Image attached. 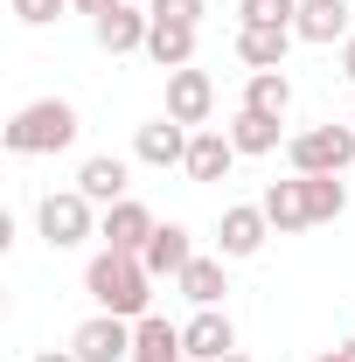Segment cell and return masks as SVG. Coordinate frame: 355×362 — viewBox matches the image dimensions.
<instances>
[{
	"label": "cell",
	"mask_w": 355,
	"mask_h": 362,
	"mask_svg": "<svg viewBox=\"0 0 355 362\" xmlns=\"http://www.w3.org/2000/svg\"><path fill=\"white\" fill-rule=\"evenodd\" d=\"M84 293L98 300V314H119V320H146L153 314V272L133 251H98L84 265Z\"/></svg>",
	"instance_id": "1"
},
{
	"label": "cell",
	"mask_w": 355,
	"mask_h": 362,
	"mask_svg": "<svg viewBox=\"0 0 355 362\" xmlns=\"http://www.w3.org/2000/svg\"><path fill=\"white\" fill-rule=\"evenodd\" d=\"M7 153H21V160H35V153H63L70 139H77V112L63 105V98H35V105H21L14 119H7Z\"/></svg>",
	"instance_id": "2"
},
{
	"label": "cell",
	"mask_w": 355,
	"mask_h": 362,
	"mask_svg": "<svg viewBox=\"0 0 355 362\" xmlns=\"http://www.w3.org/2000/svg\"><path fill=\"white\" fill-rule=\"evenodd\" d=\"M293 175H349L355 168V126H307L286 139Z\"/></svg>",
	"instance_id": "3"
},
{
	"label": "cell",
	"mask_w": 355,
	"mask_h": 362,
	"mask_svg": "<svg viewBox=\"0 0 355 362\" xmlns=\"http://www.w3.org/2000/svg\"><path fill=\"white\" fill-rule=\"evenodd\" d=\"M91 209H98V202H91L84 188H63V195H56V188H49L42 202H35V223H42V237H49V251H77V244H84L91 230Z\"/></svg>",
	"instance_id": "4"
},
{
	"label": "cell",
	"mask_w": 355,
	"mask_h": 362,
	"mask_svg": "<svg viewBox=\"0 0 355 362\" xmlns=\"http://www.w3.org/2000/svg\"><path fill=\"white\" fill-rule=\"evenodd\" d=\"M209 112H216V84H209V70H168V119H181L188 133H202L209 126Z\"/></svg>",
	"instance_id": "5"
},
{
	"label": "cell",
	"mask_w": 355,
	"mask_h": 362,
	"mask_svg": "<svg viewBox=\"0 0 355 362\" xmlns=\"http://www.w3.org/2000/svg\"><path fill=\"white\" fill-rule=\"evenodd\" d=\"M77 362H133V320L119 314H91L77 334H70Z\"/></svg>",
	"instance_id": "6"
},
{
	"label": "cell",
	"mask_w": 355,
	"mask_h": 362,
	"mask_svg": "<svg viewBox=\"0 0 355 362\" xmlns=\"http://www.w3.org/2000/svg\"><path fill=\"white\" fill-rule=\"evenodd\" d=\"M265 237H272L265 202H237V209H223V223H216V251L223 258H258Z\"/></svg>",
	"instance_id": "7"
},
{
	"label": "cell",
	"mask_w": 355,
	"mask_h": 362,
	"mask_svg": "<svg viewBox=\"0 0 355 362\" xmlns=\"http://www.w3.org/2000/svg\"><path fill=\"white\" fill-rule=\"evenodd\" d=\"M181 341H188V362H223L237 356V327L223 307H195V320H181Z\"/></svg>",
	"instance_id": "8"
},
{
	"label": "cell",
	"mask_w": 355,
	"mask_h": 362,
	"mask_svg": "<svg viewBox=\"0 0 355 362\" xmlns=\"http://www.w3.org/2000/svg\"><path fill=\"white\" fill-rule=\"evenodd\" d=\"M188 139L195 133L161 112V119H146V126L133 133V160H146V168H181V160H188Z\"/></svg>",
	"instance_id": "9"
},
{
	"label": "cell",
	"mask_w": 355,
	"mask_h": 362,
	"mask_svg": "<svg viewBox=\"0 0 355 362\" xmlns=\"http://www.w3.org/2000/svg\"><path fill=\"white\" fill-rule=\"evenodd\" d=\"M153 209H146V202H133V195H126V202H112V209H105V223H98V237H105V251H146V237H153Z\"/></svg>",
	"instance_id": "10"
},
{
	"label": "cell",
	"mask_w": 355,
	"mask_h": 362,
	"mask_svg": "<svg viewBox=\"0 0 355 362\" xmlns=\"http://www.w3.org/2000/svg\"><path fill=\"white\" fill-rule=\"evenodd\" d=\"M91 28H98V49H105V56H133V49H146V35H153V14L119 0V7H112V14H98Z\"/></svg>",
	"instance_id": "11"
},
{
	"label": "cell",
	"mask_w": 355,
	"mask_h": 362,
	"mask_svg": "<svg viewBox=\"0 0 355 362\" xmlns=\"http://www.w3.org/2000/svg\"><path fill=\"white\" fill-rule=\"evenodd\" d=\"M293 35L313 49H327V42H349L355 28H349V0H300V21H293Z\"/></svg>",
	"instance_id": "12"
},
{
	"label": "cell",
	"mask_w": 355,
	"mask_h": 362,
	"mask_svg": "<svg viewBox=\"0 0 355 362\" xmlns=\"http://www.w3.org/2000/svg\"><path fill=\"white\" fill-rule=\"evenodd\" d=\"M139 258H146L153 279H181V272L195 265V244H188V230H181V223H161L153 237H146V251H139Z\"/></svg>",
	"instance_id": "13"
},
{
	"label": "cell",
	"mask_w": 355,
	"mask_h": 362,
	"mask_svg": "<svg viewBox=\"0 0 355 362\" xmlns=\"http://www.w3.org/2000/svg\"><path fill=\"white\" fill-rule=\"evenodd\" d=\"M133 362H188L181 327H175V320H161V314L133 320Z\"/></svg>",
	"instance_id": "14"
},
{
	"label": "cell",
	"mask_w": 355,
	"mask_h": 362,
	"mask_svg": "<svg viewBox=\"0 0 355 362\" xmlns=\"http://www.w3.org/2000/svg\"><path fill=\"white\" fill-rule=\"evenodd\" d=\"M265 216H272V230H313V209H307V175H293V181H272L265 195Z\"/></svg>",
	"instance_id": "15"
},
{
	"label": "cell",
	"mask_w": 355,
	"mask_h": 362,
	"mask_svg": "<svg viewBox=\"0 0 355 362\" xmlns=\"http://www.w3.org/2000/svg\"><path fill=\"white\" fill-rule=\"evenodd\" d=\"M230 160H237L230 133H209V126H202V133L188 139V160H181V168H188V181H223V175H230Z\"/></svg>",
	"instance_id": "16"
},
{
	"label": "cell",
	"mask_w": 355,
	"mask_h": 362,
	"mask_svg": "<svg viewBox=\"0 0 355 362\" xmlns=\"http://www.w3.org/2000/svg\"><path fill=\"white\" fill-rule=\"evenodd\" d=\"M77 188H84L91 202H105V209L126 202V160L119 153H91L84 168H77Z\"/></svg>",
	"instance_id": "17"
},
{
	"label": "cell",
	"mask_w": 355,
	"mask_h": 362,
	"mask_svg": "<svg viewBox=\"0 0 355 362\" xmlns=\"http://www.w3.org/2000/svg\"><path fill=\"white\" fill-rule=\"evenodd\" d=\"M286 49H293V28H237V56L251 70H286Z\"/></svg>",
	"instance_id": "18"
},
{
	"label": "cell",
	"mask_w": 355,
	"mask_h": 362,
	"mask_svg": "<svg viewBox=\"0 0 355 362\" xmlns=\"http://www.w3.org/2000/svg\"><path fill=\"white\" fill-rule=\"evenodd\" d=\"M146 56H153L161 70H188V63H195V28H181V21H153Z\"/></svg>",
	"instance_id": "19"
},
{
	"label": "cell",
	"mask_w": 355,
	"mask_h": 362,
	"mask_svg": "<svg viewBox=\"0 0 355 362\" xmlns=\"http://www.w3.org/2000/svg\"><path fill=\"white\" fill-rule=\"evenodd\" d=\"M244 112L286 119V112H293V84H286V70H251V84H244Z\"/></svg>",
	"instance_id": "20"
},
{
	"label": "cell",
	"mask_w": 355,
	"mask_h": 362,
	"mask_svg": "<svg viewBox=\"0 0 355 362\" xmlns=\"http://www.w3.org/2000/svg\"><path fill=\"white\" fill-rule=\"evenodd\" d=\"M175 286L195 300V307H223V293H230V286H223V258H202V251H195V265L181 272Z\"/></svg>",
	"instance_id": "21"
},
{
	"label": "cell",
	"mask_w": 355,
	"mask_h": 362,
	"mask_svg": "<svg viewBox=\"0 0 355 362\" xmlns=\"http://www.w3.org/2000/svg\"><path fill=\"white\" fill-rule=\"evenodd\" d=\"M230 146H237V153H272V146H279V119L237 105V119H230Z\"/></svg>",
	"instance_id": "22"
},
{
	"label": "cell",
	"mask_w": 355,
	"mask_h": 362,
	"mask_svg": "<svg viewBox=\"0 0 355 362\" xmlns=\"http://www.w3.org/2000/svg\"><path fill=\"white\" fill-rule=\"evenodd\" d=\"M307 209H313V223H334V216L349 209V188H342V175H307Z\"/></svg>",
	"instance_id": "23"
},
{
	"label": "cell",
	"mask_w": 355,
	"mask_h": 362,
	"mask_svg": "<svg viewBox=\"0 0 355 362\" xmlns=\"http://www.w3.org/2000/svg\"><path fill=\"white\" fill-rule=\"evenodd\" d=\"M237 14L251 28H293L300 21V0H237Z\"/></svg>",
	"instance_id": "24"
},
{
	"label": "cell",
	"mask_w": 355,
	"mask_h": 362,
	"mask_svg": "<svg viewBox=\"0 0 355 362\" xmlns=\"http://www.w3.org/2000/svg\"><path fill=\"white\" fill-rule=\"evenodd\" d=\"M202 7H209V0H146L153 21H181V28H202Z\"/></svg>",
	"instance_id": "25"
},
{
	"label": "cell",
	"mask_w": 355,
	"mask_h": 362,
	"mask_svg": "<svg viewBox=\"0 0 355 362\" xmlns=\"http://www.w3.org/2000/svg\"><path fill=\"white\" fill-rule=\"evenodd\" d=\"M7 7H14V21H21V28H49L70 0H7Z\"/></svg>",
	"instance_id": "26"
},
{
	"label": "cell",
	"mask_w": 355,
	"mask_h": 362,
	"mask_svg": "<svg viewBox=\"0 0 355 362\" xmlns=\"http://www.w3.org/2000/svg\"><path fill=\"white\" fill-rule=\"evenodd\" d=\"M70 7H77V14H91V21H98V14H112L119 0H70Z\"/></svg>",
	"instance_id": "27"
},
{
	"label": "cell",
	"mask_w": 355,
	"mask_h": 362,
	"mask_svg": "<svg viewBox=\"0 0 355 362\" xmlns=\"http://www.w3.org/2000/svg\"><path fill=\"white\" fill-rule=\"evenodd\" d=\"M342 77H349V84H355V35H349V42H342Z\"/></svg>",
	"instance_id": "28"
},
{
	"label": "cell",
	"mask_w": 355,
	"mask_h": 362,
	"mask_svg": "<svg viewBox=\"0 0 355 362\" xmlns=\"http://www.w3.org/2000/svg\"><path fill=\"white\" fill-rule=\"evenodd\" d=\"M35 362H77V349H42Z\"/></svg>",
	"instance_id": "29"
},
{
	"label": "cell",
	"mask_w": 355,
	"mask_h": 362,
	"mask_svg": "<svg viewBox=\"0 0 355 362\" xmlns=\"http://www.w3.org/2000/svg\"><path fill=\"white\" fill-rule=\"evenodd\" d=\"M334 356H342V362H355V341H342V349H334Z\"/></svg>",
	"instance_id": "30"
},
{
	"label": "cell",
	"mask_w": 355,
	"mask_h": 362,
	"mask_svg": "<svg viewBox=\"0 0 355 362\" xmlns=\"http://www.w3.org/2000/svg\"><path fill=\"white\" fill-rule=\"evenodd\" d=\"M223 362H251V356H223Z\"/></svg>",
	"instance_id": "31"
},
{
	"label": "cell",
	"mask_w": 355,
	"mask_h": 362,
	"mask_svg": "<svg viewBox=\"0 0 355 362\" xmlns=\"http://www.w3.org/2000/svg\"><path fill=\"white\" fill-rule=\"evenodd\" d=\"M313 362H342V356H313Z\"/></svg>",
	"instance_id": "32"
},
{
	"label": "cell",
	"mask_w": 355,
	"mask_h": 362,
	"mask_svg": "<svg viewBox=\"0 0 355 362\" xmlns=\"http://www.w3.org/2000/svg\"><path fill=\"white\" fill-rule=\"evenodd\" d=\"M349 126H355V119H349Z\"/></svg>",
	"instance_id": "33"
}]
</instances>
